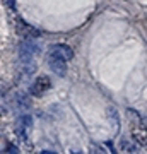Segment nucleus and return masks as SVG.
<instances>
[{
    "label": "nucleus",
    "mask_w": 147,
    "mask_h": 154,
    "mask_svg": "<svg viewBox=\"0 0 147 154\" xmlns=\"http://www.w3.org/2000/svg\"><path fill=\"white\" fill-rule=\"evenodd\" d=\"M39 53V45L34 38H24L19 46V58L21 63H29L34 62V57Z\"/></svg>",
    "instance_id": "f257e3e1"
},
{
    "label": "nucleus",
    "mask_w": 147,
    "mask_h": 154,
    "mask_svg": "<svg viewBox=\"0 0 147 154\" xmlns=\"http://www.w3.org/2000/svg\"><path fill=\"white\" fill-rule=\"evenodd\" d=\"M33 130V118L31 115H21L16 123V134L21 140H27Z\"/></svg>",
    "instance_id": "f03ea898"
},
{
    "label": "nucleus",
    "mask_w": 147,
    "mask_h": 154,
    "mask_svg": "<svg viewBox=\"0 0 147 154\" xmlns=\"http://www.w3.org/2000/svg\"><path fill=\"white\" fill-rule=\"evenodd\" d=\"M51 88V79L48 75H39L31 86V94L33 96H43L46 91H50Z\"/></svg>",
    "instance_id": "7ed1b4c3"
},
{
    "label": "nucleus",
    "mask_w": 147,
    "mask_h": 154,
    "mask_svg": "<svg viewBox=\"0 0 147 154\" xmlns=\"http://www.w3.org/2000/svg\"><path fill=\"white\" fill-rule=\"evenodd\" d=\"M67 62L65 58H62V57H57V55H50L48 58V65L51 69V72H55L57 75L63 77L67 74Z\"/></svg>",
    "instance_id": "20e7f679"
},
{
    "label": "nucleus",
    "mask_w": 147,
    "mask_h": 154,
    "mask_svg": "<svg viewBox=\"0 0 147 154\" xmlns=\"http://www.w3.org/2000/svg\"><path fill=\"white\" fill-rule=\"evenodd\" d=\"M48 55H57V57L65 58V60H72V58H74V50H72L69 45L57 43V45H51V46H50Z\"/></svg>",
    "instance_id": "39448f33"
},
{
    "label": "nucleus",
    "mask_w": 147,
    "mask_h": 154,
    "mask_svg": "<svg viewBox=\"0 0 147 154\" xmlns=\"http://www.w3.org/2000/svg\"><path fill=\"white\" fill-rule=\"evenodd\" d=\"M14 106H16L17 111L24 113V111H27L31 108V99L27 98L24 93H17L16 96H14Z\"/></svg>",
    "instance_id": "423d86ee"
},
{
    "label": "nucleus",
    "mask_w": 147,
    "mask_h": 154,
    "mask_svg": "<svg viewBox=\"0 0 147 154\" xmlns=\"http://www.w3.org/2000/svg\"><path fill=\"white\" fill-rule=\"evenodd\" d=\"M132 139L139 146H147V128L145 127H133L132 128Z\"/></svg>",
    "instance_id": "0eeeda50"
},
{
    "label": "nucleus",
    "mask_w": 147,
    "mask_h": 154,
    "mask_svg": "<svg viewBox=\"0 0 147 154\" xmlns=\"http://www.w3.org/2000/svg\"><path fill=\"white\" fill-rule=\"evenodd\" d=\"M108 118H109V122H111L113 130L115 132H118V130H120V118H118V111H116V108H113V106H109L108 108Z\"/></svg>",
    "instance_id": "6e6552de"
},
{
    "label": "nucleus",
    "mask_w": 147,
    "mask_h": 154,
    "mask_svg": "<svg viewBox=\"0 0 147 154\" xmlns=\"http://www.w3.org/2000/svg\"><path fill=\"white\" fill-rule=\"evenodd\" d=\"M120 149H121V151H130V152H135V151H137V147H135L132 142H130V144L127 142V139H123V140H121Z\"/></svg>",
    "instance_id": "1a4fd4ad"
},
{
    "label": "nucleus",
    "mask_w": 147,
    "mask_h": 154,
    "mask_svg": "<svg viewBox=\"0 0 147 154\" xmlns=\"http://www.w3.org/2000/svg\"><path fill=\"white\" fill-rule=\"evenodd\" d=\"M4 151H5V152H12V154H19V149H17L16 146H11V144H9Z\"/></svg>",
    "instance_id": "9d476101"
},
{
    "label": "nucleus",
    "mask_w": 147,
    "mask_h": 154,
    "mask_svg": "<svg viewBox=\"0 0 147 154\" xmlns=\"http://www.w3.org/2000/svg\"><path fill=\"white\" fill-rule=\"evenodd\" d=\"M9 7H11V9H14V0H9Z\"/></svg>",
    "instance_id": "9b49d317"
}]
</instances>
